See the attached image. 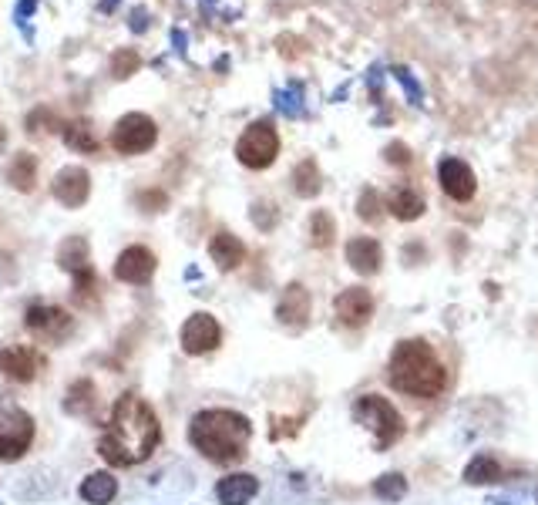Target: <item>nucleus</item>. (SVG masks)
<instances>
[{"label": "nucleus", "instance_id": "nucleus-7", "mask_svg": "<svg viewBox=\"0 0 538 505\" xmlns=\"http://www.w3.org/2000/svg\"><path fill=\"white\" fill-rule=\"evenodd\" d=\"M155 139H159V128H155L152 118L142 115V112L125 115L122 122L111 128V145H115L118 152H125V155L148 152L155 145Z\"/></svg>", "mask_w": 538, "mask_h": 505}, {"label": "nucleus", "instance_id": "nucleus-28", "mask_svg": "<svg viewBox=\"0 0 538 505\" xmlns=\"http://www.w3.org/2000/svg\"><path fill=\"white\" fill-rule=\"evenodd\" d=\"M135 68H138V54L135 51H118L115 58H111V75L115 78H128V75H135Z\"/></svg>", "mask_w": 538, "mask_h": 505}, {"label": "nucleus", "instance_id": "nucleus-32", "mask_svg": "<svg viewBox=\"0 0 538 505\" xmlns=\"http://www.w3.org/2000/svg\"><path fill=\"white\" fill-rule=\"evenodd\" d=\"M7 142V132H4V125H0V145H4Z\"/></svg>", "mask_w": 538, "mask_h": 505}, {"label": "nucleus", "instance_id": "nucleus-20", "mask_svg": "<svg viewBox=\"0 0 538 505\" xmlns=\"http://www.w3.org/2000/svg\"><path fill=\"white\" fill-rule=\"evenodd\" d=\"M387 209L397 216V219H417L424 213V199L417 196V192L411 189V186H397V189H391L387 192Z\"/></svg>", "mask_w": 538, "mask_h": 505}, {"label": "nucleus", "instance_id": "nucleus-21", "mask_svg": "<svg viewBox=\"0 0 538 505\" xmlns=\"http://www.w3.org/2000/svg\"><path fill=\"white\" fill-rule=\"evenodd\" d=\"M115 492H118V482L111 479L108 472L88 475L85 485H81V499L91 502V505H108L111 499H115Z\"/></svg>", "mask_w": 538, "mask_h": 505}, {"label": "nucleus", "instance_id": "nucleus-18", "mask_svg": "<svg viewBox=\"0 0 538 505\" xmlns=\"http://www.w3.org/2000/svg\"><path fill=\"white\" fill-rule=\"evenodd\" d=\"M259 492V482L253 475H229L216 485V495L222 505H246Z\"/></svg>", "mask_w": 538, "mask_h": 505}, {"label": "nucleus", "instance_id": "nucleus-2", "mask_svg": "<svg viewBox=\"0 0 538 505\" xmlns=\"http://www.w3.org/2000/svg\"><path fill=\"white\" fill-rule=\"evenodd\" d=\"M189 438L212 462L233 465L246 455L253 425L243 415H236V411H199L189 425Z\"/></svg>", "mask_w": 538, "mask_h": 505}, {"label": "nucleus", "instance_id": "nucleus-30", "mask_svg": "<svg viewBox=\"0 0 538 505\" xmlns=\"http://www.w3.org/2000/svg\"><path fill=\"white\" fill-rule=\"evenodd\" d=\"M387 162H391V165H407V162H411V152H407L401 142H394V145H387Z\"/></svg>", "mask_w": 538, "mask_h": 505}, {"label": "nucleus", "instance_id": "nucleus-11", "mask_svg": "<svg viewBox=\"0 0 538 505\" xmlns=\"http://www.w3.org/2000/svg\"><path fill=\"white\" fill-rule=\"evenodd\" d=\"M276 320L293 330L306 327V320H310V290L300 287V283H290L283 290L280 303H276Z\"/></svg>", "mask_w": 538, "mask_h": 505}, {"label": "nucleus", "instance_id": "nucleus-6", "mask_svg": "<svg viewBox=\"0 0 538 505\" xmlns=\"http://www.w3.org/2000/svg\"><path fill=\"white\" fill-rule=\"evenodd\" d=\"M276 152H280V135H276V128L269 122L249 125L236 142L239 162L249 165V169H266V165H273Z\"/></svg>", "mask_w": 538, "mask_h": 505}, {"label": "nucleus", "instance_id": "nucleus-33", "mask_svg": "<svg viewBox=\"0 0 538 505\" xmlns=\"http://www.w3.org/2000/svg\"><path fill=\"white\" fill-rule=\"evenodd\" d=\"M535 495H538V492H535Z\"/></svg>", "mask_w": 538, "mask_h": 505}, {"label": "nucleus", "instance_id": "nucleus-22", "mask_svg": "<svg viewBox=\"0 0 538 505\" xmlns=\"http://www.w3.org/2000/svg\"><path fill=\"white\" fill-rule=\"evenodd\" d=\"M7 182L17 189V192H31L34 182H37V159L34 155L21 152L17 159L7 165Z\"/></svg>", "mask_w": 538, "mask_h": 505}, {"label": "nucleus", "instance_id": "nucleus-26", "mask_svg": "<svg viewBox=\"0 0 538 505\" xmlns=\"http://www.w3.org/2000/svg\"><path fill=\"white\" fill-rule=\"evenodd\" d=\"M64 139H68L71 149H81V152L98 149V139H95V132H91V122H74L71 128H64Z\"/></svg>", "mask_w": 538, "mask_h": 505}, {"label": "nucleus", "instance_id": "nucleus-17", "mask_svg": "<svg viewBox=\"0 0 538 505\" xmlns=\"http://www.w3.org/2000/svg\"><path fill=\"white\" fill-rule=\"evenodd\" d=\"M347 263L354 266L357 273H364V277H370V273L380 270V243L370 240V236H357V240L347 243Z\"/></svg>", "mask_w": 538, "mask_h": 505}, {"label": "nucleus", "instance_id": "nucleus-27", "mask_svg": "<svg viewBox=\"0 0 538 505\" xmlns=\"http://www.w3.org/2000/svg\"><path fill=\"white\" fill-rule=\"evenodd\" d=\"M404 492H407V482H404V475H384V479H377L374 482V495L377 499H387V502H397V499H404Z\"/></svg>", "mask_w": 538, "mask_h": 505}, {"label": "nucleus", "instance_id": "nucleus-12", "mask_svg": "<svg viewBox=\"0 0 538 505\" xmlns=\"http://www.w3.org/2000/svg\"><path fill=\"white\" fill-rule=\"evenodd\" d=\"M337 317L347 327H364L374 317V297L364 287H350L337 297Z\"/></svg>", "mask_w": 538, "mask_h": 505}, {"label": "nucleus", "instance_id": "nucleus-15", "mask_svg": "<svg viewBox=\"0 0 538 505\" xmlns=\"http://www.w3.org/2000/svg\"><path fill=\"white\" fill-rule=\"evenodd\" d=\"M51 192H54V199L64 202V206H81L91 192V179L81 165H68V169H61L58 176H54Z\"/></svg>", "mask_w": 538, "mask_h": 505}, {"label": "nucleus", "instance_id": "nucleus-8", "mask_svg": "<svg viewBox=\"0 0 538 505\" xmlns=\"http://www.w3.org/2000/svg\"><path fill=\"white\" fill-rule=\"evenodd\" d=\"M58 263L64 266V270L74 277V287H78V297L81 293L91 290V283H95V277H91V263H88V240L85 236H71V240L61 243L58 250Z\"/></svg>", "mask_w": 538, "mask_h": 505}, {"label": "nucleus", "instance_id": "nucleus-9", "mask_svg": "<svg viewBox=\"0 0 538 505\" xmlns=\"http://www.w3.org/2000/svg\"><path fill=\"white\" fill-rule=\"evenodd\" d=\"M219 320L212 314H192L182 327V347L185 354H209L212 347H219Z\"/></svg>", "mask_w": 538, "mask_h": 505}, {"label": "nucleus", "instance_id": "nucleus-25", "mask_svg": "<svg viewBox=\"0 0 538 505\" xmlns=\"http://www.w3.org/2000/svg\"><path fill=\"white\" fill-rule=\"evenodd\" d=\"M333 233H337V223H333L330 213H313L310 219V243L317 246V250H327V246L333 243Z\"/></svg>", "mask_w": 538, "mask_h": 505}, {"label": "nucleus", "instance_id": "nucleus-16", "mask_svg": "<svg viewBox=\"0 0 538 505\" xmlns=\"http://www.w3.org/2000/svg\"><path fill=\"white\" fill-rule=\"evenodd\" d=\"M41 364H44L41 354L31 351V347H24V344H11V347L0 351V371L14 381H34V374Z\"/></svg>", "mask_w": 538, "mask_h": 505}, {"label": "nucleus", "instance_id": "nucleus-14", "mask_svg": "<svg viewBox=\"0 0 538 505\" xmlns=\"http://www.w3.org/2000/svg\"><path fill=\"white\" fill-rule=\"evenodd\" d=\"M155 273V253L145 246H128L115 263V277L125 283H148Z\"/></svg>", "mask_w": 538, "mask_h": 505}, {"label": "nucleus", "instance_id": "nucleus-5", "mask_svg": "<svg viewBox=\"0 0 538 505\" xmlns=\"http://www.w3.org/2000/svg\"><path fill=\"white\" fill-rule=\"evenodd\" d=\"M34 438L31 415L14 398H0V462H14Z\"/></svg>", "mask_w": 538, "mask_h": 505}, {"label": "nucleus", "instance_id": "nucleus-29", "mask_svg": "<svg viewBox=\"0 0 538 505\" xmlns=\"http://www.w3.org/2000/svg\"><path fill=\"white\" fill-rule=\"evenodd\" d=\"M360 216H364L367 223H374L377 219V192L374 189H367L364 196H360Z\"/></svg>", "mask_w": 538, "mask_h": 505}, {"label": "nucleus", "instance_id": "nucleus-13", "mask_svg": "<svg viewBox=\"0 0 538 505\" xmlns=\"http://www.w3.org/2000/svg\"><path fill=\"white\" fill-rule=\"evenodd\" d=\"M441 186L454 202H468L471 196H475L478 182H475L471 165H465L461 159H444L441 162Z\"/></svg>", "mask_w": 538, "mask_h": 505}, {"label": "nucleus", "instance_id": "nucleus-24", "mask_svg": "<svg viewBox=\"0 0 538 505\" xmlns=\"http://www.w3.org/2000/svg\"><path fill=\"white\" fill-rule=\"evenodd\" d=\"M498 479H502V465H498L491 455H478L475 462L465 468V482H471V485H488Z\"/></svg>", "mask_w": 538, "mask_h": 505}, {"label": "nucleus", "instance_id": "nucleus-4", "mask_svg": "<svg viewBox=\"0 0 538 505\" xmlns=\"http://www.w3.org/2000/svg\"><path fill=\"white\" fill-rule=\"evenodd\" d=\"M354 418L364 428L374 431V445L380 448V452L391 448L397 438L404 435V418L397 415V408L391 401L377 398V394H364V398L354 404Z\"/></svg>", "mask_w": 538, "mask_h": 505}, {"label": "nucleus", "instance_id": "nucleus-31", "mask_svg": "<svg viewBox=\"0 0 538 505\" xmlns=\"http://www.w3.org/2000/svg\"><path fill=\"white\" fill-rule=\"evenodd\" d=\"M34 7H37V0H21V4H17V21H21V24H24V17H27V14H31V11H34Z\"/></svg>", "mask_w": 538, "mask_h": 505}, {"label": "nucleus", "instance_id": "nucleus-19", "mask_svg": "<svg viewBox=\"0 0 538 505\" xmlns=\"http://www.w3.org/2000/svg\"><path fill=\"white\" fill-rule=\"evenodd\" d=\"M209 253H212V260H216L219 270H236L246 256V246L239 243L233 233H216L209 243Z\"/></svg>", "mask_w": 538, "mask_h": 505}, {"label": "nucleus", "instance_id": "nucleus-23", "mask_svg": "<svg viewBox=\"0 0 538 505\" xmlns=\"http://www.w3.org/2000/svg\"><path fill=\"white\" fill-rule=\"evenodd\" d=\"M293 189L300 192V196H317V192L323 189V179H320V169H317V162L313 159H303L300 165H296V172H293Z\"/></svg>", "mask_w": 538, "mask_h": 505}, {"label": "nucleus", "instance_id": "nucleus-1", "mask_svg": "<svg viewBox=\"0 0 538 505\" xmlns=\"http://www.w3.org/2000/svg\"><path fill=\"white\" fill-rule=\"evenodd\" d=\"M162 438V428H159V418L148 404L138 398V394H122L111 411V421H108V431L101 438L98 452L105 462L111 465H138L145 462L148 455L155 452Z\"/></svg>", "mask_w": 538, "mask_h": 505}, {"label": "nucleus", "instance_id": "nucleus-10", "mask_svg": "<svg viewBox=\"0 0 538 505\" xmlns=\"http://www.w3.org/2000/svg\"><path fill=\"white\" fill-rule=\"evenodd\" d=\"M24 324L41 337H51V341H61V337L71 334V317L64 314L61 307H44V303H34L24 314Z\"/></svg>", "mask_w": 538, "mask_h": 505}, {"label": "nucleus", "instance_id": "nucleus-3", "mask_svg": "<svg viewBox=\"0 0 538 505\" xmlns=\"http://www.w3.org/2000/svg\"><path fill=\"white\" fill-rule=\"evenodd\" d=\"M391 384L411 398H438L448 388V371L424 341H401L391 354Z\"/></svg>", "mask_w": 538, "mask_h": 505}]
</instances>
